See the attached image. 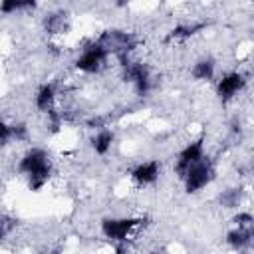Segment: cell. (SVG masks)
Instances as JSON below:
<instances>
[{"label": "cell", "instance_id": "cell-7", "mask_svg": "<svg viewBox=\"0 0 254 254\" xmlns=\"http://www.w3.org/2000/svg\"><path fill=\"white\" fill-rule=\"evenodd\" d=\"M248 87V75L240 69H230L214 79V95L220 103H230Z\"/></svg>", "mask_w": 254, "mask_h": 254}, {"label": "cell", "instance_id": "cell-11", "mask_svg": "<svg viewBox=\"0 0 254 254\" xmlns=\"http://www.w3.org/2000/svg\"><path fill=\"white\" fill-rule=\"evenodd\" d=\"M58 97H60L58 85L54 81H44L34 91V109L38 113L46 115L48 111H52V109L58 107Z\"/></svg>", "mask_w": 254, "mask_h": 254}, {"label": "cell", "instance_id": "cell-8", "mask_svg": "<svg viewBox=\"0 0 254 254\" xmlns=\"http://www.w3.org/2000/svg\"><path fill=\"white\" fill-rule=\"evenodd\" d=\"M204 157H206V141H204V137L190 139L189 143H185V145L179 149V153H177V157H175V163H173V175L181 181V179L187 175V171H189L194 163L202 161Z\"/></svg>", "mask_w": 254, "mask_h": 254}, {"label": "cell", "instance_id": "cell-21", "mask_svg": "<svg viewBox=\"0 0 254 254\" xmlns=\"http://www.w3.org/2000/svg\"><path fill=\"white\" fill-rule=\"evenodd\" d=\"M85 127L91 129V131H97V129H101V127H107V119H105L103 115H89V117L85 119Z\"/></svg>", "mask_w": 254, "mask_h": 254}, {"label": "cell", "instance_id": "cell-1", "mask_svg": "<svg viewBox=\"0 0 254 254\" xmlns=\"http://www.w3.org/2000/svg\"><path fill=\"white\" fill-rule=\"evenodd\" d=\"M16 173L24 179L28 190L40 192L54 175L52 155L44 147H28L16 161Z\"/></svg>", "mask_w": 254, "mask_h": 254}, {"label": "cell", "instance_id": "cell-9", "mask_svg": "<svg viewBox=\"0 0 254 254\" xmlns=\"http://www.w3.org/2000/svg\"><path fill=\"white\" fill-rule=\"evenodd\" d=\"M161 175H163V163H161L159 159L139 161V163L133 165L131 171H129V179H131L137 187H141V189L157 185L159 179H161Z\"/></svg>", "mask_w": 254, "mask_h": 254}, {"label": "cell", "instance_id": "cell-20", "mask_svg": "<svg viewBox=\"0 0 254 254\" xmlns=\"http://www.w3.org/2000/svg\"><path fill=\"white\" fill-rule=\"evenodd\" d=\"M12 230H16V218H12L8 214H2V220H0V236H2V240H6L12 234Z\"/></svg>", "mask_w": 254, "mask_h": 254}, {"label": "cell", "instance_id": "cell-10", "mask_svg": "<svg viewBox=\"0 0 254 254\" xmlns=\"http://www.w3.org/2000/svg\"><path fill=\"white\" fill-rule=\"evenodd\" d=\"M42 30L48 34V38L65 36L71 30V16H69V12L64 10V8H58V10L48 12L42 18Z\"/></svg>", "mask_w": 254, "mask_h": 254}, {"label": "cell", "instance_id": "cell-5", "mask_svg": "<svg viewBox=\"0 0 254 254\" xmlns=\"http://www.w3.org/2000/svg\"><path fill=\"white\" fill-rule=\"evenodd\" d=\"M109 60H111V56L95 40H91L79 50V54L73 58L71 64H73V69L83 75H99L109 65L107 64Z\"/></svg>", "mask_w": 254, "mask_h": 254}, {"label": "cell", "instance_id": "cell-14", "mask_svg": "<svg viewBox=\"0 0 254 254\" xmlns=\"http://www.w3.org/2000/svg\"><path fill=\"white\" fill-rule=\"evenodd\" d=\"M218 62L212 58V56H200L192 62L189 73L192 77V81H198V83H208V81H214L216 77V65Z\"/></svg>", "mask_w": 254, "mask_h": 254}, {"label": "cell", "instance_id": "cell-2", "mask_svg": "<svg viewBox=\"0 0 254 254\" xmlns=\"http://www.w3.org/2000/svg\"><path fill=\"white\" fill-rule=\"evenodd\" d=\"M119 65V73H121V81L131 85L133 93L137 97H149L155 87H157V77L153 73V69L149 67V64L131 58H123L117 62Z\"/></svg>", "mask_w": 254, "mask_h": 254}, {"label": "cell", "instance_id": "cell-12", "mask_svg": "<svg viewBox=\"0 0 254 254\" xmlns=\"http://www.w3.org/2000/svg\"><path fill=\"white\" fill-rule=\"evenodd\" d=\"M115 141H117V135L107 125V127H101V129H97V131L91 133V137H89V149L97 157H107L113 151Z\"/></svg>", "mask_w": 254, "mask_h": 254}, {"label": "cell", "instance_id": "cell-17", "mask_svg": "<svg viewBox=\"0 0 254 254\" xmlns=\"http://www.w3.org/2000/svg\"><path fill=\"white\" fill-rule=\"evenodd\" d=\"M40 6V0H2L0 10L2 16L22 14V12H34Z\"/></svg>", "mask_w": 254, "mask_h": 254}, {"label": "cell", "instance_id": "cell-13", "mask_svg": "<svg viewBox=\"0 0 254 254\" xmlns=\"http://www.w3.org/2000/svg\"><path fill=\"white\" fill-rule=\"evenodd\" d=\"M208 28V22H181L177 26H173L167 34V42L171 44H177V42H189L192 40L194 36L202 34L204 30Z\"/></svg>", "mask_w": 254, "mask_h": 254}, {"label": "cell", "instance_id": "cell-3", "mask_svg": "<svg viewBox=\"0 0 254 254\" xmlns=\"http://www.w3.org/2000/svg\"><path fill=\"white\" fill-rule=\"evenodd\" d=\"M93 40L117 62L123 60V58H131L133 52L141 44L137 34L131 32V30H125V28H105Z\"/></svg>", "mask_w": 254, "mask_h": 254}, {"label": "cell", "instance_id": "cell-18", "mask_svg": "<svg viewBox=\"0 0 254 254\" xmlns=\"http://www.w3.org/2000/svg\"><path fill=\"white\" fill-rule=\"evenodd\" d=\"M10 133H12V143H28L30 141V125L26 121H10Z\"/></svg>", "mask_w": 254, "mask_h": 254}, {"label": "cell", "instance_id": "cell-6", "mask_svg": "<svg viewBox=\"0 0 254 254\" xmlns=\"http://www.w3.org/2000/svg\"><path fill=\"white\" fill-rule=\"evenodd\" d=\"M214 179H216V165H214V161L206 155L202 161L194 163V165L187 171V175L181 179V183H183V189H185L187 194H198V192H202L206 187H210Z\"/></svg>", "mask_w": 254, "mask_h": 254}, {"label": "cell", "instance_id": "cell-16", "mask_svg": "<svg viewBox=\"0 0 254 254\" xmlns=\"http://www.w3.org/2000/svg\"><path fill=\"white\" fill-rule=\"evenodd\" d=\"M216 202L220 208L238 210L244 202V189L242 187H226L216 194Z\"/></svg>", "mask_w": 254, "mask_h": 254}, {"label": "cell", "instance_id": "cell-22", "mask_svg": "<svg viewBox=\"0 0 254 254\" xmlns=\"http://www.w3.org/2000/svg\"><path fill=\"white\" fill-rule=\"evenodd\" d=\"M111 4H113V8H117V10H125V8L131 4V0H111Z\"/></svg>", "mask_w": 254, "mask_h": 254}, {"label": "cell", "instance_id": "cell-4", "mask_svg": "<svg viewBox=\"0 0 254 254\" xmlns=\"http://www.w3.org/2000/svg\"><path fill=\"white\" fill-rule=\"evenodd\" d=\"M145 222V216H103L99 220V232L111 244H123L131 242Z\"/></svg>", "mask_w": 254, "mask_h": 254}, {"label": "cell", "instance_id": "cell-15", "mask_svg": "<svg viewBox=\"0 0 254 254\" xmlns=\"http://www.w3.org/2000/svg\"><path fill=\"white\" fill-rule=\"evenodd\" d=\"M224 242L232 250H248L254 244V228H242V226H232L224 234Z\"/></svg>", "mask_w": 254, "mask_h": 254}, {"label": "cell", "instance_id": "cell-19", "mask_svg": "<svg viewBox=\"0 0 254 254\" xmlns=\"http://www.w3.org/2000/svg\"><path fill=\"white\" fill-rule=\"evenodd\" d=\"M232 224L234 226H242V228H254V212L244 210V208H238L232 214Z\"/></svg>", "mask_w": 254, "mask_h": 254}]
</instances>
